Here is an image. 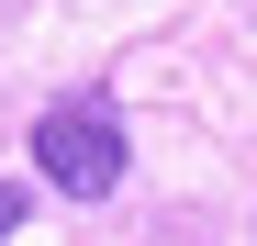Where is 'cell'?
Here are the masks:
<instances>
[{
  "label": "cell",
  "instance_id": "cell-2",
  "mask_svg": "<svg viewBox=\"0 0 257 246\" xmlns=\"http://www.w3.org/2000/svg\"><path fill=\"white\" fill-rule=\"evenodd\" d=\"M12 224H23V179H0V246H12Z\"/></svg>",
  "mask_w": 257,
  "mask_h": 246
},
{
  "label": "cell",
  "instance_id": "cell-1",
  "mask_svg": "<svg viewBox=\"0 0 257 246\" xmlns=\"http://www.w3.org/2000/svg\"><path fill=\"white\" fill-rule=\"evenodd\" d=\"M34 168H45V190L67 201H112L123 190V123L101 90H78V101H45L34 112Z\"/></svg>",
  "mask_w": 257,
  "mask_h": 246
}]
</instances>
